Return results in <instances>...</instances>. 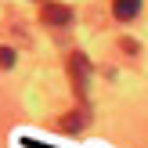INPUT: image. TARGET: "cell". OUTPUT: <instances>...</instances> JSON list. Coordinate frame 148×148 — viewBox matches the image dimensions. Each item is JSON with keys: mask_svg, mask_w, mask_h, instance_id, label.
I'll list each match as a JSON object with an SVG mask.
<instances>
[{"mask_svg": "<svg viewBox=\"0 0 148 148\" xmlns=\"http://www.w3.org/2000/svg\"><path fill=\"white\" fill-rule=\"evenodd\" d=\"M83 123H87V108L79 105L76 112H69V116H65V119H62V130H79V127H83Z\"/></svg>", "mask_w": 148, "mask_h": 148, "instance_id": "4", "label": "cell"}, {"mask_svg": "<svg viewBox=\"0 0 148 148\" xmlns=\"http://www.w3.org/2000/svg\"><path fill=\"white\" fill-rule=\"evenodd\" d=\"M69 76H72V90H76V98L83 101L87 98V79H90V65H87V58L79 54H69Z\"/></svg>", "mask_w": 148, "mask_h": 148, "instance_id": "1", "label": "cell"}, {"mask_svg": "<svg viewBox=\"0 0 148 148\" xmlns=\"http://www.w3.org/2000/svg\"><path fill=\"white\" fill-rule=\"evenodd\" d=\"M69 18H72V11L65 4H43L40 7V22H47V25H65Z\"/></svg>", "mask_w": 148, "mask_h": 148, "instance_id": "2", "label": "cell"}, {"mask_svg": "<svg viewBox=\"0 0 148 148\" xmlns=\"http://www.w3.org/2000/svg\"><path fill=\"white\" fill-rule=\"evenodd\" d=\"M0 65H4V69H7V65H14V54H11V47H0Z\"/></svg>", "mask_w": 148, "mask_h": 148, "instance_id": "5", "label": "cell"}, {"mask_svg": "<svg viewBox=\"0 0 148 148\" xmlns=\"http://www.w3.org/2000/svg\"><path fill=\"white\" fill-rule=\"evenodd\" d=\"M112 11L119 22H130L137 11H141V0H112Z\"/></svg>", "mask_w": 148, "mask_h": 148, "instance_id": "3", "label": "cell"}]
</instances>
